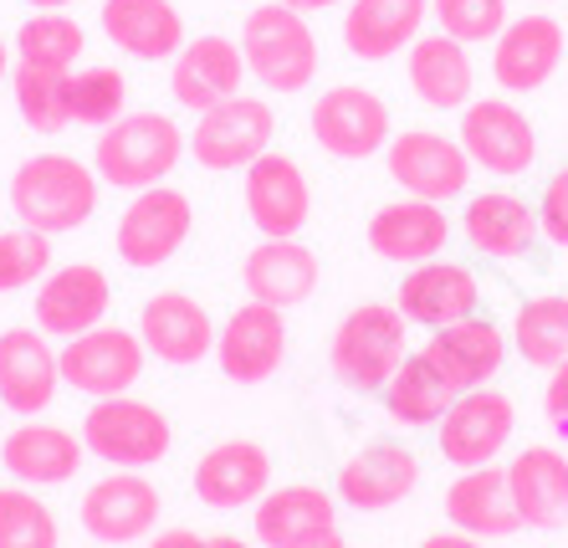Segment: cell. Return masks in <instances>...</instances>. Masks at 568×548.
Segmentation results:
<instances>
[{
  "label": "cell",
  "instance_id": "obj_1",
  "mask_svg": "<svg viewBox=\"0 0 568 548\" xmlns=\"http://www.w3.org/2000/svg\"><path fill=\"white\" fill-rule=\"evenodd\" d=\"M98 190H103L98 170L82 164L78 154H37V160L16 164L6 201H11L16 221L27 231L62 236V231H78L98 211Z\"/></svg>",
  "mask_w": 568,
  "mask_h": 548
},
{
  "label": "cell",
  "instance_id": "obj_2",
  "mask_svg": "<svg viewBox=\"0 0 568 548\" xmlns=\"http://www.w3.org/2000/svg\"><path fill=\"white\" fill-rule=\"evenodd\" d=\"M190 139L180 134V123L164 113H123L119 123L98 129L93 144V170L103 185L113 190H149L164 185L174 174V164L185 160Z\"/></svg>",
  "mask_w": 568,
  "mask_h": 548
},
{
  "label": "cell",
  "instance_id": "obj_3",
  "mask_svg": "<svg viewBox=\"0 0 568 548\" xmlns=\"http://www.w3.org/2000/svg\"><path fill=\"white\" fill-rule=\"evenodd\" d=\"M241 57L266 93H303L323 62L307 16L282 6V0H266L241 21Z\"/></svg>",
  "mask_w": 568,
  "mask_h": 548
},
{
  "label": "cell",
  "instance_id": "obj_4",
  "mask_svg": "<svg viewBox=\"0 0 568 548\" xmlns=\"http://www.w3.org/2000/svg\"><path fill=\"white\" fill-rule=\"evenodd\" d=\"M82 446L113 471H149L170 456L174 426L159 405L133 400V395H108L82 415Z\"/></svg>",
  "mask_w": 568,
  "mask_h": 548
},
{
  "label": "cell",
  "instance_id": "obj_5",
  "mask_svg": "<svg viewBox=\"0 0 568 548\" xmlns=\"http://www.w3.org/2000/svg\"><path fill=\"white\" fill-rule=\"evenodd\" d=\"M405 328L410 318L395 303H364L354 308L338 328H333V348L328 364L333 375L344 379L348 389H384L395 379V369L405 364Z\"/></svg>",
  "mask_w": 568,
  "mask_h": 548
},
{
  "label": "cell",
  "instance_id": "obj_6",
  "mask_svg": "<svg viewBox=\"0 0 568 548\" xmlns=\"http://www.w3.org/2000/svg\"><path fill=\"white\" fill-rule=\"evenodd\" d=\"M277 134V113L266 98L241 93L231 103H215L205 113H195V134H190V154L200 170L211 174H231L246 170L252 160H262Z\"/></svg>",
  "mask_w": 568,
  "mask_h": 548
},
{
  "label": "cell",
  "instance_id": "obj_7",
  "mask_svg": "<svg viewBox=\"0 0 568 548\" xmlns=\"http://www.w3.org/2000/svg\"><path fill=\"white\" fill-rule=\"evenodd\" d=\"M57 359H62V385H72L88 400H108V395H129L139 385L149 348L144 338L119 328V323H98L88 334L67 338L57 348Z\"/></svg>",
  "mask_w": 568,
  "mask_h": 548
},
{
  "label": "cell",
  "instance_id": "obj_8",
  "mask_svg": "<svg viewBox=\"0 0 568 548\" xmlns=\"http://www.w3.org/2000/svg\"><path fill=\"white\" fill-rule=\"evenodd\" d=\"M195 226V211H190V195L174 185H149L129 201V211L119 215V262L133 272H154L164 267L180 246L190 241Z\"/></svg>",
  "mask_w": 568,
  "mask_h": 548
},
{
  "label": "cell",
  "instance_id": "obj_9",
  "mask_svg": "<svg viewBox=\"0 0 568 548\" xmlns=\"http://www.w3.org/2000/svg\"><path fill=\"white\" fill-rule=\"evenodd\" d=\"M307 129H313L317 149L333 160H374L395 139L389 134V103L358 82H338L317 98L307 113Z\"/></svg>",
  "mask_w": 568,
  "mask_h": 548
},
{
  "label": "cell",
  "instance_id": "obj_10",
  "mask_svg": "<svg viewBox=\"0 0 568 548\" xmlns=\"http://www.w3.org/2000/svg\"><path fill=\"white\" fill-rule=\"evenodd\" d=\"M384 170L415 201H456L471 185V160L462 139H446L436 129H405L384 144Z\"/></svg>",
  "mask_w": 568,
  "mask_h": 548
},
{
  "label": "cell",
  "instance_id": "obj_11",
  "mask_svg": "<svg viewBox=\"0 0 568 548\" xmlns=\"http://www.w3.org/2000/svg\"><path fill=\"white\" fill-rule=\"evenodd\" d=\"M462 149L487 174L513 180L538 160V134H532L528 113L513 108L507 98H471L462 108Z\"/></svg>",
  "mask_w": 568,
  "mask_h": 548
},
{
  "label": "cell",
  "instance_id": "obj_12",
  "mask_svg": "<svg viewBox=\"0 0 568 548\" xmlns=\"http://www.w3.org/2000/svg\"><path fill=\"white\" fill-rule=\"evenodd\" d=\"M517 410L503 389H466L450 400V410L440 415V456L450 467H487L503 456V446L513 442Z\"/></svg>",
  "mask_w": 568,
  "mask_h": 548
},
{
  "label": "cell",
  "instance_id": "obj_13",
  "mask_svg": "<svg viewBox=\"0 0 568 548\" xmlns=\"http://www.w3.org/2000/svg\"><path fill=\"white\" fill-rule=\"evenodd\" d=\"M215 359H221V375L236 379V385H262L282 369L287 359V323L282 308H266V303H241L231 318L215 328Z\"/></svg>",
  "mask_w": 568,
  "mask_h": 548
},
{
  "label": "cell",
  "instance_id": "obj_14",
  "mask_svg": "<svg viewBox=\"0 0 568 548\" xmlns=\"http://www.w3.org/2000/svg\"><path fill=\"white\" fill-rule=\"evenodd\" d=\"M78 518L98 544H139L159 522V487L144 471H108L82 493Z\"/></svg>",
  "mask_w": 568,
  "mask_h": 548
},
{
  "label": "cell",
  "instance_id": "obj_15",
  "mask_svg": "<svg viewBox=\"0 0 568 548\" xmlns=\"http://www.w3.org/2000/svg\"><path fill=\"white\" fill-rule=\"evenodd\" d=\"M113 308V287H108L103 267L93 262H67V267H52L37 287V328L47 338H78L88 328L108 318Z\"/></svg>",
  "mask_w": 568,
  "mask_h": 548
},
{
  "label": "cell",
  "instance_id": "obj_16",
  "mask_svg": "<svg viewBox=\"0 0 568 548\" xmlns=\"http://www.w3.org/2000/svg\"><path fill=\"white\" fill-rule=\"evenodd\" d=\"M252 78L246 72V57H241V41L231 37H190L180 52H174L170 68V93L180 108L190 113H205L215 103H231L241 98V82Z\"/></svg>",
  "mask_w": 568,
  "mask_h": 548
},
{
  "label": "cell",
  "instance_id": "obj_17",
  "mask_svg": "<svg viewBox=\"0 0 568 548\" xmlns=\"http://www.w3.org/2000/svg\"><path fill=\"white\" fill-rule=\"evenodd\" d=\"M62 389V359L41 328H6L0 334V405L21 420L41 415Z\"/></svg>",
  "mask_w": 568,
  "mask_h": 548
},
{
  "label": "cell",
  "instance_id": "obj_18",
  "mask_svg": "<svg viewBox=\"0 0 568 548\" xmlns=\"http://www.w3.org/2000/svg\"><path fill=\"white\" fill-rule=\"evenodd\" d=\"M313 215V185L292 154H272L246 164V221L262 236H297Z\"/></svg>",
  "mask_w": 568,
  "mask_h": 548
},
{
  "label": "cell",
  "instance_id": "obj_19",
  "mask_svg": "<svg viewBox=\"0 0 568 548\" xmlns=\"http://www.w3.org/2000/svg\"><path fill=\"white\" fill-rule=\"evenodd\" d=\"M420 354L450 395H466V389H481L507 364V338L497 323L471 313V318L450 323V328H436V334L425 338Z\"/></svg>",
  "mask_w": 568,
  "mask_h": 548
},
{
  "label": "cell",
  "instance_id": "obj_20",
  "mask_svg": "<svg viewBox=\"0 0 568 548\" xmlns=\"http://www.w3.org/2000/svg\"><path fill=\"white\" fill-rule=\"evenodd\" d=\"M564 52L568 37L554 16H517L491 47V78L507 93H538L542 82L564 68Z\"/></svg>",
  "mask_w": 568,
  "mask_h": 548
},
{
  "label": "cell",
  "instance_id": "obj_21",
  "mask_svg": "<svg viewBox=\"0 0 568 548\" xmlns=\"http://www.w3.org/2000/svg\"><path fill=\"white\" fill-rule=\"evenodd\" d=\"M88 461V446L82 436H72L67 426H52V420H21L16 430H6L0 442V467L11 471L21 487H62V481L78 477V467Z\"/></svg>",
  "mask_w": 568,
  "mask_h": 548
},
{
  "label": "cell",
  "instance_id": "obj_22",
  "mask_svg": "<svg viewBox=\"0 0 568 548\" xmlns=\"http://www.w3.org/2000/svg\"><path fill=\"white\" fill-rule=\"evenodd\" d=\"M252 528L262 548H313L328 534H338V503L323 487H307V481L272 487L256 503Z\"/></svg>",
  "mask_w": 568,
  "mask_h": 548
},
{
  "label": "cell",
  "instance_id": "obj_23",
  "mask_svg": "<svg viewBox=\"0 0 568 548\" xmlns=\"http://www.w3.org/2000/svg\"><path fill=\"white\" fill-rule=\"evenodd\" d=\"M476 303H481V282H476L471 267H462V262H420V267L405 272V282H399V297L395 308L405 313L410 323H420V328H450V323H462L476 313Z\"/></svg>",
  "mask_w": 568,
  "mask_h": 548
},
{
  "label": "cell",
  "instance_id": "obj_24",
  "mask_svg": "<svg viewBox=\"0 0 568 548\" xmlns=\"http://www.w3.org/2000/svg\"><path fill=\"white\" fill-rule=\"evenodd\" d=\"M139 338H144L149 359L190 369L205 354H215V323L190 293H154L139 313Z\"/></svg>",
  "mask_w": 568,
  "mask_h": 548
},
{
  "label": "cell",
  "instance_id": "obj_25",
  "mask_svg": "<svg viewBox=\"0 0 568 548\" xmlns=\"http://www.w3.org/2000/svg\"><path fill=\"white\" fill-rule=\"evenodd\" d=\"M420 487V456L399 442H374L338 467V497L358 513H384Z\"/></svg>",
  "mask_w": 568,
  "mask_h": 548
},
{
  "label": "cell",
  "instance_id": "obj_26",
  "mask_svg": "<svg viewBox=\"0 0 568 548\" xmlns=\"http://www.w3.org/2000/svg\"><path fill=\"white\" fill-rule=\"evenodd\" d=\"M272 493V456L256 442H221L195 461V497L215 513L256 508Z\"/></svg>",
  "mask_w": 568,
  "mask_h": 548
},
{
  "label": "cell",
  "instance_id": "obj_27",
  "mask_svg": "<svg viewBox=\"0 0 568 548\" xmlns=\"http://www.w3.org/2000/svg\"><path fill=\"white\" fill-rule=\"evenodd\" d=\"M450 241V215L436 201H389L369 215V252L399 267L436 262Z\"/></svg>",
  "mask_w": 568,
  "mask_h": 548
},
{
  "label": "cell",
  "instance_id": "obj_28",
  "mask_svg": "<svg viewBox=\"0 0 568 548\" xmlns=\"http://www.w3.org/2000/svg\"><path fill=\"white\" fill-rule=\"evenodd\" d=\"M103 37L133 62H174L185 47V16L174 0H103Z\"/></svg>",
  "mask_w": 568,
  "mask_h": 548
},
{
  "label": "cell",
  "instance_id": "obj_29",
  "mask_svg": "<svg viewBox=\"0 0 568 548\" xmlns=\"http://www.w3.org/2000/svg\"><path fill=\"white\" fill-rule=\"evenodd\" d=\"M241 282H246V297H252V303H266V308L287 313L313 297L317 256H313V246H303L297 236H266L262 246L246 252Z\"/></svg>",
  "mask_w": 568,
  "mask_h": 548
},
{
  "label": "cell",
  "instance_id": "obj_30",
  "mask_svg": "<svg viewBox=\"0 0 568 548\" xmlns=\"http://www.w3.org/2000/svg\"><path fill=\"white\" fill-rule=\"evenodd\" d=\"M430 0H348L344 6V47L358 62H389L415 47Z\"/></svg>",
  "mask_w": 568,
  "mask_h": 548
},
{
  "label": "cell",
  "instance_id": "obj_31",
  "mask_svg": "<svg viewBox=\"0 0 568 548\" xmlns=\"http://www.w3.org/2000/svg\"><path fill=\"white\" fill-rule=\"evenodd\" d=\"M446 518L450 528H462L471 538H513L523 528L513 503V487H507V467H466L462 477L446 487Z\"/></svg>",
  "mask_w": 568,
  "mask_h": 548
},
{
  "label": "cell",
  "instance_id": "obj_32",
  "mask_svg": "<svg viewBox=\"0 0 568 548\" xmlns=\"http://www.w3.org/2000/svg\"><path fill=\"white\" fill-rule=\"evenodd\" d=\"M507 487H513L523 528H564L568 522V456L554 446H523L507 461Z\"/></svg>",
  "mask_w": 568,
  "mask_h": 548
},
{
  "label": "cell",
  "instance_id": "obj_33",
  "mask_svg": "<svg viewBox=\"0 0 568 548\" xmlns=\"http://www.w3.org/2000/svg\"><path fill=\"white\" fill-rule=\"evenodd\" d=\"M405 72H410V93L425 108H436V113H462L471 103L476 68H471V57H466V41L446 37V31L415 37Z\"/></svg>",
  "mask_w": 568,
  "mask_h": 548
},
{
  "label": "cell",
  "instance_id": "obj_34",
  "mask_svg": "<svg viewBox=\"0 0 568 548\" xmlns=\"http://www.w3.org/2000/svg\"><path fill=\"white\" fill-rule=\"evenodd\" d=\"M462 231L481 256L513 262V256H528V246L538 241V211L528 201L507 195V190H481V195L466 201Z\"/></svg>",
  "mask_w": 568,
  "mask_h": 548
},
{
  "label": "cell",
  "instance_id": "obj_35",
  "mask_svg": "<svg viewBox=\"0 0 568 548\" xmlns=\"http://www.w3.org/2000/svg\"><path fill=\"white\" fill-rule=\"evenodd\" d=\"M450 400L456 395L440 385V375L425 364V354H405L395 379L384 385V410L399 426H440V415L450 410Z\"/></svg>",
  "mask_w": 568,
  "mask_h": 548
},
{
  "label": "cell",
  "instance_id": "obj_36",
  "mask_svg": "<svg viewBox=\"0 0 568 548\" xmlns=\"http://www.w3.org/2000/svg\"><path fill=\"white\" fill-rule=\"evenodd\" d=\"M11 98H16V113H21L27 129H37V134H62L67 123H72V72L16 62Z\"/></svg>",
  "mask_w": 568,
  "mask_h": 548
},
{
  "label": "cell",
  "instance_id": "obj_37",
  "mask_svg": "<svg viewBox=\"0 0 568 548\" xmlns=\"http://www.w3.org/2000/svg\"><path fill=\"white\" fill-rule=\"evenodd\" d=\"M513 344L532 369H558V364L568 359V297L564 293L528 297V303L517 308Z\"/></svg>",
  "mask_w": 568,
  "mask_h": 548
},
{
  "label": "cell",
  "instance_id": "obj_38",
  "mask_svg": "<svg viewBox=\"0 0 568 548\" xmlns=\"http://www.w3.org/2000/svg\"><path fill=\"white\" fill-rule=\"evenodd\" d=\"M82 47H88V31L67 11H37L27 27L16 31V62H31V68L72 72Z\"/></svg>",
  "mask_w": 568,
  "mask_h": 548
},
{
  "label": "cell",
  "instance_id": "obj_39",
  "mask_svg": "<svg viewBox=\"0 0 568 548\" xmlns=\"http://www.w3.org/2000/svg\"><path fill=\"white\" fill-rule=\"evenodd\" d=\"M57 513L31 487H0V548H57Z\"/></svg>",
  "mask_w": 568,
  "mask_h": 548
},
{
  "label": "cell",
  "instance_id": "obj_40",
  "mask_svg": "<svg viewBox=\"0 0 568 548\" xmlns=\"http://www.w3.org/2000/svg\"><path fill=\"white\" fill-rule=\"evenodd\" d=\"M129 113V82L119 68H82L72 78V123L108 129Z\"/></svg>",
  "mask_w": 568,
  "mask_h": 548
},
{
  "label": "cell",
  "instance_id": "obj_41",
  "mask_svg": "<svg viewBox=\"0 0 568 548\" xmlns=\"http://www.w3.org/2000/svg\"><path fill=\"white\" fill-rule=\"evenodd\" d=\"M52 272V236L41 231H0V293H21Z\"/></svg>",
  "mask_w": 568,
  "mask_h": 548
},
{
  "label": "cell",
  "instance_id": "obj_42",
  "mask_svg": "<svg viewBox=\"0 0 568 548\" xmlns=\"http://www.w3.org/2000/svg\"><path fill=\"white\" fill-rule=\"evenodd\" d=\"M440 31L456 41H497L507 27V0H430Z\"/></svg>",
  "mask_w": 568,
  "mask_h": 548
},
{
  "label": "cell",
  "instance_id": "obj_43",
  "mask_svg": "<svg viewBox=\"0 0 568 548\" xmlns=\"http://www.w3.org/2000/svg\"><path fill=\"white\" fill-rule=\"evenodd\" d=\"M538 231L554 246H568V164L542 185V201H538Z\"/></svg>",
  "mask_w": 568,
  "mask_h": 548
},
{
  "label": "cell",
  "instance_id": "obj_44",
  "mask_svg": "<svg viewBox=\"0 0 568 548\" xmlns=\"http://www.w3.org/2000/svg\"><path fill=\"white\" fill-rule=\"evenodd\" d=\"M542 410H548V426L558 436H568V359L558 369H548V389H542Z\"/></svg>",
  "mask_w": 568,
  "mask_h": 548
},
{
  "label": "cell",
  "instance_id": "obj_45",
  "mask_svg": "<svg viewBox=\"0 0 568 548\" xmlns=\"http://www.w3.org/2000/svg\"><path fill=\"white\" fill-rule=\"evenodd\" d=\"M144 548H205V538L190 534V528H164V534H154Z\"/></svg>",
  "mask_w": 568,
  "mask_h": 548
},
{
  "label": "cell",
  "instance_id": "obj_46",
  "mask_svg": "<svg viewBox=\"0 0 568 548\" xmlns=\"http://www.w3.org/2000/svg\"><path fill=\"white\" fill-rule=\"evenodd\" d=\"M420 548H487V544L471 538V534H462V528H450V534H430Z\"/></svg>",
  "mask_w": 568,
  "mask_h": 548
},
{
  "label": "cell",
  "instance_id": "obj_47",
  "mask_svg": "<svg viewBox=\"0 0 568 548\" xmlns=\"http://www.w3.org/2000/svg\"><path fill=\"white\" fill-rule=\"evenodd\" d=\"M282 6H292V11L313 16V11H328V6H348V0H282Z\"/></svg>",
  "mask_w": 568,
  "mask_h": 548
},
{
  "label": "cell",
  "instance_id": "obj_48",
  "mask_svg": "<svg viewBox=\"0 0 568 548\" xmlns=\"http://www.w3.org/2000/svg\"><path fill=\"white\" fill-rule=\"evenodd\" d=\"M205 548H256V544H241V538H231V534H215V538H205Z\"/></svg>",
  "mask_w": 568,
  "mask_h": 548
},
{
  "label": "cell",
  "instance_id": "obj_49",
  "mask_svg": "<svg viewBox=\"0 0 568 548\" xmlns=\"http://www.w3.org/2000/svg\"><path fill=\"white\" fill-rule=\"evenodd\" d=\"M31 11H67V6H78V0H27Z\"/></svg>",
  "mask_w": 568,
  "mask_h": 548
},
{
  "label": "cell",
  "instance_id": "obj_50",
  "mask_svg": "<svg viewBox=\"0 0 568 548\" xmlns=\"http://www.w3.org/2000/svg\"><path fill=\"white\" fill-rule=\"evenodd\" d=\"M6 82H11V47L0 41V88H6Z\"/></svg>",
  "mask_w": 568,
  "mask_h": 548
},
{
  "label": "cell",
  "instance_id": "obj_51",
  "mask_svg": "<svg viewBox=\"0 0 568 548\" xmlns=\"http://www.w3.org/2000/svg\"><path fill=\"white\" fill-rule=\"evenodd\" d=\"M313 548H348V544H344V538H338V534H328V538H323V544H313Z\"/></svg>",
  "mask_w": 568,
  "mask_h": 548
},
{
  "label": "cell",
  "instance_id": "obj_52",
  "mask_svg": "<svg viewBox=\"0 0 568 548\" xmlns=\"http://www.w3.org/2000/svg\"><path fill=\"white\" fill-rule=\"evenodd\" d=\"M0 410H6V405H0Z\"/></svg>",
  "mask_w": 568,
  "mask_h": 548
},
{
  "label": "cell",
  "instance_id": "obj_53",
  "mask_svg": "<svg viewBox=\"0 0 568 548\" xmlns=\"http://www.w3.org/2000/svg\"><path fill=\"white\" fill-rule=\"evenodd\" d=\"M542 6H548V0H542Z\"/></svg>",
  "mask_w": 568,
  "mask_h": 548
}]
</instances>
